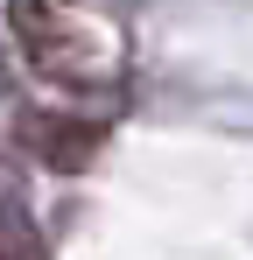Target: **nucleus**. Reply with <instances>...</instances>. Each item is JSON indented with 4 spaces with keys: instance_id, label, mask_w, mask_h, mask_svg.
Segmentation results:
<instances>
[{
    "instance_id": "f257e3e1",
    "label": "nucleus",
    "mask_w": 253,
    "mask_h": 260,
    "mask_svg": "<svg viewBox=\"0 0 253 260\" xmlns=\"http://www.w3.org/2000/svg\"><path fill=\"white\" fill-rule=\"evenodd\" d=\"M7 21H14V36L28 43V56H36V71H49V78H64V85H91L99 71H84V49L78 36L42 7V0H7Z\"/></svg>"
},
{
    "instance_id": "f03ea898",
    "label": "nucleus",
    "mask_w": 253,
    "mask_h": 260,
    "mask_svg": "<svg viewBox=\"0 0 253 260\" xmlns=\"http://www.w3.org/2000/svg\"><path fill=\"white\" fill-rule=\"evenodd\" d=\"M28 141H36V148L56 162V169H78L84 155H91V141H99V127H78V120L49 127V113H28Z\"/></svg>"
}]
</instances>
